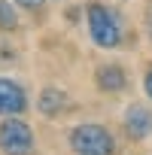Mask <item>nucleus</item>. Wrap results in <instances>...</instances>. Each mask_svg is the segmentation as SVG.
Segmentation results:
<instances>
[{"label":"nucleus","instance_id":"obj_1","mask_svg":"<svg viewBox=\"0 0 152 155\" xmlns=\"http://www.w3.org/2000/svg\"><path fill=\"white\" fill-rule=\"evenodd\" d=\"M70 146L76 155H113V137L101 125H79L70 134Z\"/></svg>","mask_w":152,"mask_h":155},{"label":"nucleus","instance_id":"obj_2","mask_svg":"<svg viewBox=\"0 0 152 155\" xmlns=\"http://www.w3.org/2000/svg\"><path fill=\"white\" fill-rule=\"evenodd\" d=\"M88 31H91V40H94L101 49L119 46V21H116L113 12L104 9L101 3H91V6H88Z\"/></svg>","mask_w":152,"mask_h":155},{"label":"nucleus","instance_id":"obj_3","mask_svg":"<svg viewBox=\"0 0 152 155\" xmlns=\"http://www.w3.org/2000/svg\"><path fill=\"white\" fill-rule=\"evenodd\" d=\"M34 146V134L25 122L18 119H6L0 125V149L6 155H28Z\"/></svg>","mask_w":152,"mask_h":155},{"label":"nucleus","instance_id":"obj_4","mask_svg":"<svg viewBox=\"0 0 152 155\" xmlns=\"http://www.w3.org/2000/svg\"><path fill=\"white\" fill-rule=\"evenodd\" d=\"M25 107H28V101H25L21 85H15L9 79H0V113H3V116H15Z\"/></svg>","mask_w":152,"mask_h":155},{"label":"nucleus","instance_id":"obj_5","mask_svg":"<svg viewBox=\"0 0 152 155\" xmlns=\"http://www.w3.org/2000/svg\"><path fill=\"white\" fill-rule=\"evenodd\" d=\"M125 131L131 134V137H146L149 131H152V113L146 110V107H131L128 113H125Z\"/></svg>","mask_w":152,"mask_h":155},{"label":"nucleus","instance_id":"obj_6","mask_svg":"<svg viewBox=\"0 0 152 155\" xmlns=\"http://www.w3.org/2000/svg\"><path fill=\"white\" fill-rule=\"evenodd\" d=\"M97 85L104 91H122L125 88V73L116 67V64H107L97 70Z\"/></svg>","mask_w":152,"mask_h":155},{"label":"nucleus","instance_id":"obj_7","mask_svg":"<svg viewBox=\"0 0 152 155\" xmlns=\"http://www.w3.org/2000/svg\"><path fill=\"white\" fill-rule=\"evenodd\" d=\"M67 104V97H64V91H58V88H46L43 91V97H40V110L46 113V116H58V110Z\"/></svg>","mask_w":152,"mask_h":155},{"label":"nucleus","instance_id":"obj_8","mask_svg":"<svg viewBox=\"0 0 152 155\" xmlns=\"http://www.w3.org/2000/svg\"><path fill=\"white\" fill-rule=\"evenodd\" d=\"M15 25H18V18H15L12 6L6 3V0H0V28H6V31H12Z\"/></svg>","mask_w":152,"mask_h":155},{"label":"nucleus","instance_id":"obj_9","mask_svg":"<svg viewBox=\"0 0 152 155\" xmlns=\"http://www.w3.org/2000/svg\"><path fill=\"white\" fill-rule=\"evenodd\" d=\"M15 3H21V6H28V9H40L43 0H15Z\"/></svg>","mask_w":152,"mask_h":155},{"label":"nucleus","instance_id":"obj_10","mask_svg":"<svg viewBox=\"0 0 152 155\" xmlns=\"http://www.w3.org/2000/svg\"><path fill=\"white\" fill-rule=\"evenodd\" d=\"M146 91H149V97H152V67H149V73H146Z\"/></svg>","mask_w":152,"mask_h":155},{"label":"nucleus","instance_id":"obj_11","mask_svg":"<svg viewBox=\"0 0 152 155\" xmlns=\"http://www.w3.org/2000/svg\"><path fill=\"white\" fill-rule=\"evenodd\" d=\"M146 31H149V37H152V12L146 15Z\"/></svg>","mask_w":152,"mask_h":155}]
</instances>
